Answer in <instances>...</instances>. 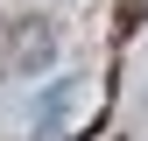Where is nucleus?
<instances>
[{
    "mask_svg": "<svg viewBox=\"0 0 148 141\" xmlns=\"http://www.w3.org/2000/svg\"><path fill=\"white\" fill-rule=\"evenodd\" d=\"M21 28H28V35L14 42V64L28 70V64H42V57H49V28H42V21H21Z\"/></svg>",
    "mask_w": 148,
    "mask_h": 141,
    "instance_id": "f257e3e1",
    "label": "nucleus"
}]
</instances>
